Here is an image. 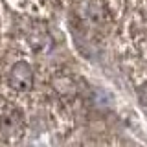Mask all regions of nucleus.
<instances>
[{
  "label": "nucleus",
  "instance_id": "f257e3e1",
  "mask_svg": "<svg viewBox=\"0 0 147 147\" xmlns=\"http://www.w3.org/2000/svg\"><path fill=\"white\" fill-rule=\"evenodd\" d=\"M24 134V118L20 110L9 105H0V140L17 142Z\"/></svg>",
  "mask_w": 147,
  "mask_h": 147
},
{
  "label": "nucleus",
  "instance_id": "f03ea898",
  "mask_svg": "<svg viewBox=\"0 0 147 147\" xmlns=\"http://www.w3.org/2000/svg\"><path fill=\"white\" fill-rule=\"evenodd\" d=\"M7 85L11 90L18 92V94L31 92L33 90V85H35L33 66L28 61H24V59L13 63V66L9 68V74H7Z\"/></svg>",
  "mask_w": 147,
  "mask_h": 147
},
{
  "label": "nucleus",
  "instance_id": "7ed1b4c3",
  "mask_svg": "<svg viewBox=\"0 0 147 147\" xmlns=\"http://www.w3.org/2000/svg\"><path fill=\"white\" fill-rule=\"evenodd\" d=\"M138 98H140L142 105L147 109V79H144L140 85H138Z\"/></svg>",
  "mask_w": 147,
  "mask_h": 147
}]
</instances>
